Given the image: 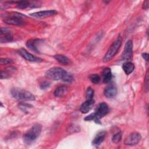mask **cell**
Wrapping results in <instances>:
<instances>
[{
    "instance_id": "1",
    "label": "cell",
    "mask_w": 149,
    "mask_h": 149,
    "mask_svg": "<svg viewBox=\"0 0 149 149\" xmlns=\"http://www.w3.org/2000/svg\"><path fill=\"white\" fill-rule=\"evenodd\" d=\"M109 112L108 105L105 102H101L96 107L95 112L91 113L84 118L85 120H94L95 122L98 123L100 119L105 116Z\"/></svg>"
},
{
    "instance_id": "2",
    "label": "cell",
    "mask_w": 149,
    "mask_h": 149,
    "mask_svg": "<svg viewBox=\"0 0 149 149\" xmlns=\"http://www.w3.org/2000/svg\"><path fill=\"white\" fill-rule=\"evenodd\" d=\"M24 15L17 12H9L2 15L3 20L5 23L16 26H20L24 24Z\"/></svg>"
},
{
    "instance_id": "3",
    "label": "cell",
    "mask_w": 149,
    "mask_h": 149,
    "mask_svg": "<svg viewBox=\"0 0 149 149\" xmlns=\"http://www.w3.org/2000/svg\"><path fill=\"white\" fill-rule=\"evenodd\" d=\"M41 132V126L36 123L24 135L23 140L26 144H30L33 143L40 136Z\"/></svg>"
},
{
    "instance_id": "4",
    "label": "cell",
    "mask_w": 149,
    "mask_h": 149,
    "mask_svg": "<svg viewBox=\"0 0 149 149\" xmlns=\"http://www.w3.org/2000/svg\"><path fill=\"white\" fill-rule=\"evenodd\" d=\"M10 93L13 97L22 101H33L35 100V97L30 92L23 90L22 88L14 87L10 90Z\"/></svg>"
},
{
    "instance_id": "5",
    "label": "cell",
    "mask_w": 149,
    "mask_h": 149,
    "mask_svg": "<svg viewBox=\"0 0 149 149\" xmlns=\"http://www.w3.org/2000/svg\"><path fill=\"white\" fill-rule=\"evenodd\" d=\"M68 73L63 69L59 67H54L48 69L45 72V76L53 80H62L63 81L65 76Z\"/></svg>"
},
{
    "instance_id": "6",
    "label": "cell",
    "mask_w": 149,
    "mask_h": 149,
    "mask_svg": "<svg viewBox=\"0 0 149 149\" xmlns=\"http://www.w3.org/2000/svg\"><path fill=\"white\" fill-rule=\"evenodd\" d=\"M121 44H122V39H121L120 37L119 36L118 39L116 41H115L113 42V43L109 48L108 50L107 51V52L104 58V61L105 62H108L112 58H113V56L116 54V52L119 50Z\"/></svg>"
},
{
    "instance_id": "7",
    "label": "cell",
    "mask_w": 149,
    "mask_h": 149,
    "mask_svg": "<svg viewBox=\"0 0 149 149\" xmlns=\"http://www.w3.org/2000/svg\"><path fill=\"white\" fill-rule=\"evenodd\" d=\"M141 135L137 132H133L129 134L124 140V144L126 146L136 145L141 140Z\"/></svg>"
},
{
    "instance_id": "8",
    "label": "cell",
    "mask_w": 149,
    "mask_h": 149,
    "mask_svg": "<svg viewBox=\"0 0 149 149\" xmlns=\"http://www.w3.org/2000/svg\"><path fill=\"white\" fill-rule=\"evenodd\" d=\"M19 54L26 60L30 61V62H41L42 59L38 57L35 56L34 55H32L28 51H27L24 48H21L19 50Z\"/></svg>"
},
{
    "instance_id": "9",
    "label": "cell",
    "mask_w": 149,
    "mask_h": 149,
    "mask_svg": "<svg viewBox=\"0 0 149 149\" xmlns=\"http://www.w3.org/2000/svg\"><path fill=\"white\" fill-rule=\"evenodd\" d=\"M13 36L9 29L7 27H2L1 29L0 41L1 42H7L12 41Z\"/></svg>"
},
{
    "instance_id": "10",
    "label": "cell",
    "mask_w": 149,
    "mask_h": 149,
    "mask_svg": "<svg viewBox=\"0 0 149 149\" xmlns=\"http://www.w3.org/2000/svg\"><path fill=\"white\" fill-rule=\"evenodd\" d=\"M133 42L132 40H129L125 44L123 54L122 55V58L125 60H129L132 56Z\"/></svg>"
},
{
    "instance_id": "11",
    "label": "cell",
    "mask_w": 149,
    "mask_h": 149,
    "mask_svg": "<svg viewBox=\"0 0 149 149\" xmlns=\"http://www.w3.org/2000/svg\"><path fill=\"white\" fill-rule=\"evenodd\" d=\"M56 14H57V11H56L55 10H43V11L35 12V13H31L30 15L36 17L44 18L46 17L54 16Z\"/></svg>"
},
{
    "instance_id": "12",
    "label": "cell",
    "mask_w": 149,
    "mask_h": 149,
    "mask_svg": "<svg viewBox=\"0 0 149 149\" xmlns=\"http://www.w3.org/2000/svg\"><path fill=\"white\" fill-rule=\"evenodd\" d=\"M94 104V101L93 100H89L83 102L80 108V111L83 113H86L88 112H89L93 108V105Z\"/></svg>"
},
{
    "instance_id": "13",
    "label": "cell",
    "mask_w": 149,
    "mask_h": 149,
    "mask_svg": "<svg viewBox=\"0 0 149 149\" xmlns=\"http://www.w3.org/2000/svg\"><path fill=\"white\" fill-rule=\"evenodd\" d=\"M42 41V40L40 39H30L26 42V46L29 48H30L31 50L34 51L35 52L38 53L39 51L37 49V45L40 42H41Z\"/></svg>"
},
{
    "instance_id": "14",
    "label": "cell",
    "mask_w": 149,
    "mask_h": 149,
    "mask_svg": "<svg viewBox=\"0 0 149 149\" xmlns=\"http://www.w3.org/2000/svg\"><path fill=\"white\" fill-rule=\"evenodd\" d=\"M117 93V89L113 85H109L104 90V95L107 98H113Z\"/></svg>"
},
{
    "instance_id": "15",
    "label": "cell",
    "mask_w": 149,
    "mask_h": 149,
    "mask_svg": "<svg viewBox=\"0 0 149 149\" xmlns=\"http://www.w3.org/2000/svg\"><path fill=\"white\" fill-rule=\"evenodd\" d=\"M105 137V132L101 131L100 132L94 137L93 141V144L94 146H99L104 141Z\"/></svg>"
},
{
    "instance_id": "16",
    "label": "cell",
    "mask_w": 149,
    "mask_h": 149,
    "mask_svg": "<svg viewBox=\"0 0 149 149\" xmlns=\"http://www.w3.org/2000/svg\"><path fill=\"white\" fill-rule=\"evenodd\" d=\"M102 80L104 83H108L111 81L112 79V73L111 69L109 68H105L102 73Z\"/></svg>"
},
{
    "instance_id": "17",
    "label": "cell",
    "mask_w": 149,
    "mask_h": 149,
    "mask_svg": "<svg viewBox=\"0 0 149 149\" xmlns=\"http://www.w3.org/2000/svg\"><path fill=\"white\" fill-rule=\"evenodd\" d=\"M122 69L126 74H129L133 71L134 66V64L131 62L127 61L122 65Z\"/></svg>"
},
{
    "instance_id": "18",
    "label": "cell",
    "mask_w": 149,
    "mask_h": 149,
    "mask_svg": "<svg viewBox=\"0 0 149 149\" xmlns=\"http://www.w3.org/2000/svg\"><path fill=\"white\" fill-rule=\"evenodd\" d=\"M54 58L60 63L63 65H69L70 64V59L66 56L61 54H58L54 56Z\"/></svg>"
},
{
    "instance_id": "19",
    "label": "cell",
    "mask_w": 149,
    "mask_h": 149,
    "mask_svg": "<svg viewBox=\"0 0 149 149\" xmlns=\"http://www.w3.org/2000/svg\"><path fill=\"white\" fill-rule=\"evenodd\" d=\"M68 88L65 86H61L58 87H57L54 93V94L55 97H61L63 95L65 94V93L67 92Z\"/></svg>"
},
{
    "instance_id": "20",
    "label": "cell",
    "mask_w": 149,
    "mask_h": 149,
    "mask_svg": "<svg viewBox=\"0 0 149 149\" xmlns=\"http://www.w3.org/2000/svg\"><path fill=\"white\" fill-rule=\"evenodd\" d=\"M16 6L17 8L20 9H25L29 6H31L30 2L28 1H17L16 2Z\"/></svg>"
},
{
    "instance_id": "21",
    "label": "cell",
    "mask_w": 149,
    "mask_h": 149,
    "mask_svg": "<svg viewBox=\"0 0 149 149\" xmlns=\"http://www.w3.org/2000/svg\"><path fill=\"white\" fill-rule=\"evenodd\" d=\"M89 79H90V81L93 83H94V84H97L100 81V77L97 74H91L90 76Z\"/></svg>"
},
{
    "instance_id": "22",
    "label": "cell",
    "mask_w": 149,
    "mask_h": 149,
    "mask_svg": "<svg viewBox=\"0 0 149 149\" xmlns=\"http://www.w3.org/2000/svg\"><path fill=\"white\" fill-rule=\"evenodd\" d=\"M86 100H93V97L94 96V90L91 88V87H88L86 91Z\"/></svg>"
},
{
    "instance_id": "23",
    "label": "cell",
    "mask_w": 149,
    "mask_h": 149,
    "mask_svg": "<svg viewBox=\"0 0 149 149\" xmlns=\"http://www.w3.org/2000/svg\"><path fill=\"white\" fill-rule=\"evenodd\" d=\"M121 139H122V133L120 132H119L118 133H116L113 136L112 138V141L114 143H118L120 141Z\"/></svg>"
},
{
    "instance_id": "24",
    "label": "cell",
    "mask_w": 149,
    "mask_h": 149,
    "mask_svg": "<svg viewBox=\"0 0 149 149\" xmlns=\"http://www.w3.org/2000/svg\"><path fill=\"white\" fill-rule=\"evenodd\" d=\"M80 127L77 126H76L74 125H70L68 126L67 130L68 132H69L70 133L72 132H79L80 131Z\"/></svg>"
},
{
    "instance_id": "25",
    "label": "cell",
    "mask_w": 149,
    "mask_h": 149,
    "mask_svg": "<svg viewBox=\"0 0 149 149\" xmlns=\"http://www.w3.org/2000/svg\"><path fill=\"white\" fill-rule=\"evenodd\" d=\"M0 62L1 65H6L12 62V60L9 58H1Z\"/></svg>"
},
{
    "instance_id": "26",
    "label": "cell",
    "mask_w": 149,
    "mask_h": 149,
    "mask_svg": "<svg viewBox=\"0 0 149 149\" xmlns=\"http://www.w3.org/2000/svg\"><path fill=\"white\" fill-rule=\"evenodd\" d=\"M10 77L9 76V73L7 71H1V79H7L9 78Z\"/></svg>"
},
{
    "instance_id": "27",
    "label": "cell",
    "mask_w": 149,
    "mask_h": 149,
    "mask_svg": "<svg viewBox=\"0 0 149 149\" xmlns=\"http://www.w3.org/2000/svg\"><path fill=\"white\" fill-rule=\"evenodd\" d=\"M49 86V83L47 81H44L42 83H41V88L42 89H45L48 88V87Z\"/></svg>"
},
{
    "instance_id": "28",
    "label": "cell",
    "mask_w": 149,
    "mask_h": 149,
    "mask_svg": "<svg viewBox=\"0 0 149 149\" xmlns=\"http://www.w3.org/2000/svg\"><path fill=\"white\" fill-rule=\"evenodd\" d=\"M143 8L144 9H147L148 8V1H146L144 2Z\"/></svg>"
},
{
    "instance_id": "29",
    "label": "cell",
    "mask_w": 149,
    "mask_h": 149,
    "mask_svg": "<svg viewBox=\"0 0 149 149\" xmlns=\"http://www.w3.org/2000/svg\"><path fill=\"white\" fill-rule=\"evenodd\" d=\"M142 56L143 58L146 59V61H148V54H147V53H144L142 54Z\"/></svg>"
}]
</instances>
